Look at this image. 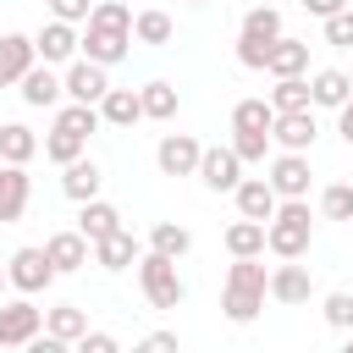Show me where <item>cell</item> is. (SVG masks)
Masks as SVG:
<instances>
[{
	"label": "cell",
	"instance_id": "7dc6e473",
	"mask_svg": "<svg viewBox=\"0 0 353 353\" xmlns=\"http://www.w3.org/2000/svg\"><path fill=\"white\" fill-rule=\"evenodd\" d=\"M193 6H204V0H193Z\"/></svg>",
	"mask_w": 353,
	"mask_h": 353
},
{
	"label": "cell",
	"instance_id": "4dcf8cb0",
	"mask_svg": "<svg viewBox=\"0 0 353 353\" xmlns=\"http://www.w3.org/2000/svg\"><path fill=\"white\" fill-rule=\"evenodd\" d=\"M237 33H243V39H259V44H276V39H281V11H276V6H254Z\"/></svg>",
	"mask_w": 353,
	"mask_h": 353
},
{
	"label": "cell",
	"instance_id": "c3c4849f",
	"mask_svg": "<svg viewBox=\"0 0 353 353\" xmlns=\"http://www.w3.org/2000/svg\"><path fill=\"white\" fill-rule=\"evenodd\" d=\"M347 336H353V331H347Z\"/></svg>",
	"mask_w": 353,
	"mask_h": 353
},
{
	"label": "cell",
	"instance_id": "8992f818",
	"mask_svg": "<svg viewBox=\"0 0 353 353\" xmlns=\"http://www.w3.org/2000/svg\"><path fill=\"white\" fill-rule=\"evenodd\" d=\"M6 281H11L17 292L39 298V292L55 281V265H50V254H44V248H17V254L6 259Z\"/></svg>",
	"mask_w": 353,
	"mask_h": 353
},
{
	"label": "cell",
	"instance_id": "f35d334b",
	"mask_svg": "<svg viewBox=\"0 0 353 353\" xmlns=\"http://www.w3.org/2000/svg\"><path fill=\"white\" fill-rule=\"evenodd\" d=\"M325 44L353 50V6H342V11H331V17H325Z\"/></svg>",
	"mask_w": 353,
	"mask_h": 353
},
{
	"label": "cell",
	"instance_id": "b9f144b4",
	"mask_svg": "<svg viewBox=\"0 0 353 353\" xmlns=\"http://www.w3.org/2000/svg\"><path fill=\"white\" fill-rule=\"evenodd\" d=\"M77 347H83V353H116V336H110V331H83Z\"/></svg>",
	"mask_w": 353,
	"mask_h": 353
},
{
	"label": "cell",
	"instance_id": "3957f363",
	"mask_svg": "<svg viewBox=\"0 0 353 353\" xmlns=\"http://www.w3.org/2000/svg\"><path fill=\"white\" fill-rule=\"evenodd\" d=\"M309 237H314L309 199H281L276 215L265 221V248H270L276 259H303V254H309Z\"/></svg>",
	"mask_w": 353,
	"mask_h": 353
},
{
	"label": "cell",
	"instance_id": "d590c367",
	"mask_svg": "<svg viewBox=\"0 0 353 353\" xmlns=\"http://www.w3.org/2000/svg\"><path fill=\"white\" fill-rule=\"evenodd\" d=\"M232 149H237V160H243V165H265V154H270V132L232 127Z\"/></svg>",
	"mask_w": 353,
	"mask_h": 353
},
{
	"label": "cell",
	"instance_id": "836d02e7",
	"mask_svg": "<svg viewBox=\"0 0 353 353\" xmlns=\"http://www.w3.org/2000/svg\"><path fill=\"white\" fill-rule=\"evenodd\" d=\"M270 121H276L270 99H237V105H232V127H248V132H270Z\"/></svg>",
	"mask_w": 353,
	"mask_h": 353
},
{
	"label": "cell",
	"instance_id": "4fadbf2b",
	"mask_svg": "<svg viewBox=\"0 0 353 353\" xmlns=\"http://www.w3.org/2000/svg\"><path fill=\"white\" fill-rule=\"evenodd\" d=\"M17 94H22V105H33V110H50V105H61V77H55V66L50 61H33L22 77H17Z\"/></svg>",
	"mask_w": 353,
	"mask_h": 353
},
{
	"label": "cell",
	"instance_id": "8d00e7d4",
	"mask_svg": "<svg viewBox=\"0 0 353 353\" xmlns=\"http://www.w3.org/2000/svg\"><path fill=\"white\" fill-rule=\"evenodd\" d=\"M320 215H325V221H353V188H347V182H331V188L320 193Z\"/></svg>",
	"mask_w": 353,
	"mask_h": 353
},
{
	"label": "cell",
	"instance_id": "7402d4cb",
	"mask_svg": "<svg viewBox=\"0 0 353 353\" xmlns=\"http://www.w3.org/2000/svg\"><path fill=\"white\" fill-rule=\"evenodd\" d=\"M347 94H353V77L342 66H325V72L309 77V105H320V110H336Z\"/></svg>",
	"mask_w": 353,
	"mask_h": 353
},
{
	"label": "cell",
	"instance_id": "2e32d148",
	"mask_svg": "<svg viewBox=\"0 0 353 353\" xmlns=\"http://www.w3.org/2000/svg\"><path fill=\"white\" fill-rule=\"evenodd\" d=\"M44 254H50L55 276H72V270H83V265L94 259V243H88L83 232H50V237H44Z\"/></svg>",
	"mask_w": 353,
	"mask_h": 353
},
{
	"label": "cell",
	"instance_id": "cb8c5ba5",
	"mask_svg": "<svg viewBox=\"0 0 353 353\" xmlns=\"http://www.w3.org/2000/svg\"><path fill=\"white\" fill-rule=\"evenodd\" d=\"M33 154H39V132H33V127H22V121H0V160L28 165Z\"/></svg>",
	"mask_w": 353,
	"mask_h": 353
},
{
	"label": "cell",
	"instance_id": "1f68e13d",
	"mask_svg": "<svg viewBox=\"0 0 353 353\" xmlns=\"http://www.w3.org/2000/svg\"><path fill=\"white\" fill-rule=\"evenodd\" d=\"M270 110H276V116H281V110H309V77H303V72H298V77H276Z\"/></svg>",
	"mask_w": 353,
	"mask_h": 353
},
{
	"label": "cell",
	"instance_id": "d6a6232c",
	"mask_svg": "<svg viewBox=\"0 0 353 353\" xmlns=\"http://www.w3.org/2000/svg\"><path fill=\"white\" fill-rule=\"evenodd\" d=\"M39 149H44V160L66 165V160H77V154L88 149V138H83V132H66V127H50V138H44Z\"/></svg>",
	"mask_w": 353,
	"mask_h": 353
},
{
	"label": "cell",
	"instance_id": "ee69618b",
	"mask_svg": "<svg viewBox=\"0 0 353 353\" xmlns=\"http://www.w3.org/2000/svg\"><path fill=\"white\" fill-rule=\"evenodd\" d=\"M298 6H303L309 17H320V22H325V17H331V11H342L347 0H298Z\"/></svg>",
	"mask_w": 353,
	"mask_h": 353
},
{
	"label": "cell",
	"instance_id": "ffe728a7",
	"mask_svg": "<svg viewBox=\"0 0 353 353\" xmlns=\"http://www.w3.org/2000/svg\"><path fill=\"white\" fill-rule=\"evenodd\" d=\"M33 61H39V50L28 33H0V88H11Z\"/></svg>",
	"mask_w": 353,
	"mask_h": 353
},
{
	"label": "cell",
	"instance_id": "bcb514c9",
	"mask_svg": "<svg viewBox=\"0 0 353 353\" xmlns=\"http://www.w3.org/2000/svg\"><path fill=\"white\" fill-rule=\"evenodd\" d=\"M6 287H11V281H6V265H0V298H6Z\"/></svg>",
	"mask_w": 353,
	"mask_h": 353
},
{
	"label": "cell",
	"instance_id": "f546056e",
	"mask_svg": "<svg viewBox=\"0 0 353 353\" xmlns=\"http://www.w3.org/2000/svg\"><path fill=\"white\" fill-rule=\"evenodd\" d=\"M171 33H176V22H171L165 11H154V6L132 17V39H138V44H154V50H160V44H171Z\"/></svg>",
	"mask_w": 353,
	"mask_h": 353
},
{
	"label": "cell",
	"instance_id": "f1b7e54d",
	"mask_svg": "<svg viewBox=\"0 0 353 353\" xmlns=\"http://www.w3.org/2000/svg\"><path fill=\"white\" fill-rule=\"evenodd\" d=\"M226 254H232V259H237V254H265V221L237 215V221L226 226Z\"/></svg>",
	"mask_w": 353,
	"mask_h": 353
},
{
	"label": "cell",
	"instance_id": "30bf717a",
	"mask_svg": "<svg viewBox=\"0 0 353 353\" xmlns=\"http://www.w3.org/2000/svg\"><path fill=\"white\" fill-rule=\"evenodd\" d=\"M199 154H204V143H199L193 132H165V138L154 143V165H160L165 176H193V171H199Z\"/></svg>",
	"mask_w": 353,
	"mask_h": 353
},
{
	"label": "cell",
	"instance_id": "e575fe53",
	"mask_svg": "<svg viewBox=\"0 0 353 353\" xmlns=\"http://www.w3.org/2000/svg\"><path fill=\"white\" fill-rule=\"evenodd\" d=\"M55 127H66V132H94L99 127V105H83V99H66L61 110H55Z\"/></svg>",
	"mask_w": 353,
	"mask_h": 353
},
{
	"label": "cell",
	"instance_id": "83f0119b",
	"mask_svg": "<svg viewBox=\"0 0 353 353\" xmlns=\"http://www.w3.org/2000/svg\"><path fill=\"white\" fill-rule=\"evenodd\" d=\"M44 331H50L55 342H66V347H72V342H77V336L88 331V314H83L77 303H61V309H44Z\"/></svg>",
	"mask_w": 353,
	"mask_h": 353
},
{
	"label": "cell",
	"instance_id": "277c9868",
	"mask_svg": "<svg viewBox=\"0 0 353 353\" xmlns=\"http://www.w3.org/2000/svg\"><path fill=\"white\" fill-rule=\"evenodd\" d=\"M138 287H143V298H149V309H176L182 298H188V281H182V270H176V259H165V254H138Z\"/></svg>",
	"mask_w": 353,
	"mask_h": 353
},
{
	"label": "cell",
	"instance_id": "52a82bcc",
	"mask_svg": "<svg viewBox=\"0 0 353 353\" xmlns=\"http://www.w3.org/2000/svg\"><path fill=\"white\" fill-rule=\"evenodd\" d=\"M61 88H66V99L99 105V94L110 88V66H99V61H88V55H72V61H66V77H61Z\"/></svg>",
	"mask_w": 353,
	"mask_h": 353
},
{
	"label": "cell",
	"instance_id": "74e56055",
	"mask_svg": "<svg viewBox=\"0 0 353 353\" xmlns=\"http://www.w3.org/2000/svg\"><path fill=\"white\" fill-rule=\"evenodd\" d=\"M320 314H325L331 331H353V292H325Z\"/></svg>",
	"mask_w": 353,
	"mask_h": 353
},
{
	"label": "cell",
	"instance_id": "5bb4252c",
	"mask_svg": "<svg viewBox=\"0 0 353 353\" xmlns=\"http://www.w3.org/2000/svg\"><path fill=\"white\" fill-rule=\"evenodd\" d=\"M314 138H320V127H314V105L309 110H281L276 121H270V143L276 149H314Z\"/></svg>",
	"mask_w": 353,
	"mask_h": 353
},
{
	"label": "cell",
	"instance_id": "4316f807",
	"mask_svg": "<svg viewBox=\"0 0 353 353\" xmlns=\"http://www.w3.org/2000/svg\"><path fill=\"white\" fill-rule=\"evenodd\" d=\"M149 248L165 254V259H182V254L193 248V232H188L182 221H154V226H149Z\"/></svg>",
	"mask_w": 353,
	"mask_h": 353
},
{
	"label": "cell",
	"instance_id": "9c48e42d",
	"mask_svg": "<svg viewBox=\"0 0 353 353\" xmlns=\"http://www.w3.org/2000/svg\"><path fill=\"white\" fill-rule=\"evenodd\" d=\"M33 50H39V61H50V66H66V61L83 50V33H77V22H61V17H50V22L33 33Z\"/></svg>",
	"mask_w": 353,
	"mask_h": 353
},
{
	"label": "cell",
	"instance_id": "603a6c76",
	"mask_svg": "<svg viewBox=\"0 0 353 353\" xmlns=\"http://www.w3.org/2000/svg\"><path fill=\"white\" fill-rule=\"evenodd\" d=\"M99 121H105V127H132V121H143L138 88H105V94H99Z\"/></svg>",
	"mask_w": 353,
	"mask_h": 353
},
{
	"label": "cell",
	"instance_id": "484cf974",
	"mask_svg": "<svg viewBox=\"0 0 353 353\" xmlns=\"http://www.w3.org/2000/svg\"><path fill=\"white\" fill-rule=\"evenodd\" d=\"M138 105H143V116H149V121H171L182 99H176V88H171L165 77H154V83H143V88H138Z\"/></svg>",
	"mask_w": 353,
	"mask_h": 353
},
{
	"label": "cell",
	"instance_id": "d4e9b609",
	"mask_svg": "<svg viewBox=\"0 0 353 353\" xmlns=\"http://www.w3.org/2000/svg\"><path fill=\"white\" fill-rule=\"evenodd\" d=\"M121 226V210L116 204H105V199H83V210H77V232L94 243V237H105V232H116Z\"/></svg>",
	"mask_w": 353,
	"mask_h": 353
},
{
	"label": "cell",
	"instance_id": "60d3db41",
	"mask_svg": "<svg viewBox=\"0 0 353 353\" xmlns=\"http://www.w3.org/2000/svg\"><path fill=\"white\" fill-rule=\"evenodd\" d=\"M88 11H94V0H50V17H61V22H88Z\"/></svg>",
	"mask_w": 353,
	"mask_h": 353
},
{
	"label": "cell",
	"instance_id": "d6986e66",
	"mask_svg": "<svg viewBox=\"0 0 353 353\" xmlns=\"http://www.w3.org/2000/svg\"><path fill=\"white\" fill-rule=\"evenodd\" d=\"M99 182H105V171H99L88 154H77V160L61 165V193L77 199V204H83V199H99Z\"/></svg>",
	"mask_w": 353,
	"mask_h": 353
},
{
	"label": "cell",
	"instance_id": "ac0fdd59",
	"mask_svg": "<svg viewBox=\"0 0 353 353\" xmlns=\"http://www.w3.org/2000/svg\"><path fill=\"white\" fill-rule=\"evenodd\" d=\"M232 199H237V215H248V221H270L276 215V188L265 182V176H243L237 188H232Z\"/></svg>",
	"mask_w": 353,
	"mask_h": 353
},
{
	"label": "cell",
	"instance_id": "f6af8a7d",
	"mask_svg": "<svg viewBox=\"0 0 353 353\" xmlns=\"http://www.w3.org/2000/svg\"><path fill=\"white\" fill-rule=\"evenodd\" d=\"M143 347H176V331H154V336H143Z\"/></svg>",
	"mask_w": 353,
	"mask_h": 353
},
{
	"label": "cell",
	"instance_id": "44dd1931",
	"mask_svg": "<svg viewBox=\"0 0 353 353\" xmlns=\"http://www.w3.org/2000/svg\"><path fill=\"white\" fill-rule=\"evenodd\" d=\"M265 72H270V77H298V72H309V44L281 33V39L270 44V55H265Z\"/></svg>",
	"mask_w": 353,
	"mask_h": 353
},
{
	"label": "cell",
	"instance_id": "7bdbcfd3",
	"mask_svg": "<svg viewBox=\"0 0 353 353\" xmlns=\"http://www.w3.org/2000/svg\"><path fill=\"white\" fill-rule=\"evenodd\" d=\"M336 132H342V143L353 149V94H347V99L336 105Z\"/></svg>",
	"mask_w": 353,
	"mask_h": 353
},
{
	"label": "cell",
	"instance_id": "7c38bea8",
	"mask_svg": "<svg viewBox=\"0 0 353 353\" xmlns=\"http://www.w3.org/2000/svg\"><path fill=\"white\" fill-rule=\"evenodd\" d=\"M28 199H33V176H28V165L0 160V226L22 221V215H28Z\"/></svg>",
	"mask_w": 353,
	"mask_h": 353
},
{
	"label": "cell",
	"instance_id": "ba28073f",
	"mask_svg": "<svg viewBox=\"0 0 353 353\" xmlns=\"http://www.w3.org/2000/svg\"><path fill=\"white\" fill-rule=\"evenodd\" d=\"M210 193H232L237 182H243V160H237V149L232 143H215V149H204L199 154V171H193Z\"/></svg>",
	"mask_w": 353,
	"mask_h": 353
},
{
	"label": "cell",
	"instance_id": "5b68a950",
	"mask_svg": "<svg viewBox=\"0 0 353 353\" xmlns=\"http://www.w3.org/2000/svg\"><path fill=\"white\" fill-rule=\"evenodd\" d=\"M44 331V309L22 292V298H0V347H28Z\"/></svg>",
	"mask_w": 353,
	"mask_h": 353
},
{
	"label": "cell",
	"instance_id": "9a60e30c",
	"mask_svg": "<svg viewBox=\"0 0 353 353\" xmlns=\"http://www.w3.org/2000/svg\"><path fill=\"white\" fill-rule=\"evenodd\" d=\"M270 188H276V199H309V160L298 154V149H281L276 160H270V176H265Z\"/></svg>",
	"mask_w": 353,
	"mask_h": 353
},
{
	"label": "cell",
	"instance_id": "8fae6325",
	"mask_svg": "<svg viewBox=\"0 0 353 353\" xmlns=\"http://www.w3.org/2000/svg\"><path fill=\"white\" fill-rule=\"evenodd\" d=\"M309 292H314V276H309V265H298V259H281V265L270 270V281H265V298H276V303H287V309L309 303Z\"/></svg>",
	"mask_w": 353,
	"mask_h": 353
},
{
	"label": "cell",
	"instance_id": "6da1fadb",
	"mask_svg": "<svg viewBox=\"0 0 353 353\" xmlns=\"http://www.w3.org/2000/svg\"><path fill=\"white\" fill-rule=\"evenodd\" d=\"M127 50H132V11L121 0H94L88 28H83V55L99 66H116L127 61Z\"/></svg>",
	"mask_w": 353,
	"mask_h": 353
},
{
	"label": "cell",
	"instance_id": "7a4b0ae2",
	"mask_svg": "<svg viewBox=\"0 0 353 353\" xmlns=\"http://www.w3.org/2000/svg\"><path fill=\"white\" fill-rule=\"evenodd\" d=\"M265 281H270V270L259 265V254H237V259L226 265L221 309H226L232 325H254V320H259V309H265Z\"/></svg>",
	"mask_w": 353,
	"mask_h": 353
},
{
	"label": "cell",
	"instance_id": "e0dca14e",
	"mask_svg": "<svg viewBox=\"0 0 353 353\" xmlns=\"http://www.w3.org/2000/svg\"><path fill=\"white\" fill-rule=\"evenodd\" d=\"M138 237L127 232V226H116V232H105V237H94V265L99 270H127V265H138Z\"/></svg>",
	"mask_w": 353,
	"mask_h": 353
},
{
	"label": "cell",
	"instance_id": "ab89813d",
	"mask_svg": "<svg viewBox=\"0 0 353 353\" xmlns=\"http://www.w3.org/2000/svg\"><path fill=\"white\" fill-rule=\"evenodd\" d=\"M265 55H270V44H259V39H243V33H237V66L265 72Z\"/></svg>",
	"mask_w": 353,
	"mask_h": 353
}]
</instances>
